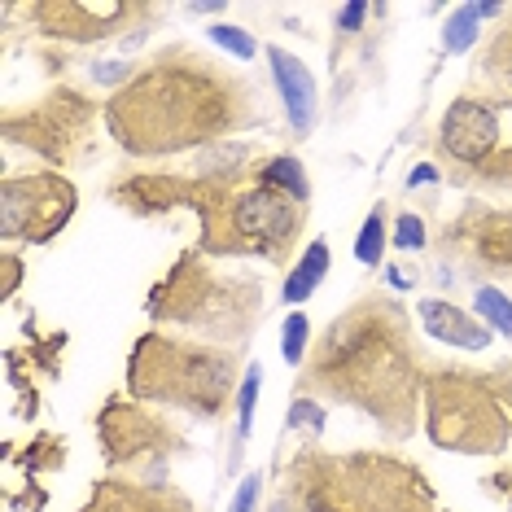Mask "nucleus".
Wrapping results in <instances>:
<instances>
[{"instance_id":"nucleus-20","label":"nucleus","mask_w":512,"mask_h":512,"mask_svg":"<svg viewBox=\"0 0 512 512\" xmlns=\"http://www.w3.org/2000/svg\"><path fill=\"white\" fill-rule=\"evenodd\" d=\"M386 246H390V206L377 202L364 219V228H359V241H355V259L364 267H381L386 259Z\"/></svg>"},{"instance_id":"nucleus-2","label":"nucleus","mask_w":512,"mask_h":512,"mask_svg":"<svg viewBox=\"0 0 512 512\" xmlns=\"http://www.w3.org/2000/svg\"><path fill=\"white\" fill-rule=\"evenodd\" d=\"M434 359L425 355L416 320L390 289H364L324 324L298 368V394L351 407L386 442L425 429L421 399Z\"/></svg>"},{"instance_id":"nucleus-23","label":"nucleus","mask_w":512,"mask_h":512,"mask_svg":"<svg viewBox=\"0 0 512 512\" xmlns=\"http://www.w3.org/2000/svg\"><path fill=\"white\" fill-rule=\"evenodd\" d=\"M259 381H263V368H259V364H246V377H241V394H237V438H232V447H237V451L250 442L254 407H259Z\"/></svg>"},{"instance_id":"nucleus-12","label":"nucleus","mask_w":512,"mask_h":512,"mask_svg":"<svg viewBox=\"0 0 512 512\" xmlns=\"http://www.w3.org/2000/svg\"><path fill=\"white\" fill-rule=\"evenodd\" d=\"M36 36L53 44H101L123 36L136 49L158 22V5L149 0H36L27 5Z\"/></svg>"},{"instance_id":"nucleus-6","label":"nucleus","mask_w":512,"mask_h":512,"mask_svg":"<svg viewBox=\"0 0 512 512\" xmlns=\"http://www.w3.org/2000/svg\"><path fill=\"white\" fill-rule=\"evenodd\" d=\"M259 167V162H254ZM311 202L276 189L259 176L224 184L197 215V250L206 259H267L285 267L302 246Z\"/></svg>"},{"instance_id":"nucleus-29","label":"nucleus","mask_w":512,"mask_h":512,"mask_svg":"<svg viewBox=\"0 0 512 512\" xmlns=\"http://www.w3.org/2000/svg\"><path fill=\"white\" fill-rule=\"evenodd\" d=\"M259 495H263V473H246V477H241V491H237V499H232L228 512H254V508H259Z\"/></svg>"},{"instance_id":"nucleus-14","label":"nucleus","mask_w":512,"mask_h":512,"mask_svg":"<svg viewBox=\"0 0 512 512\" xmlns=\"http://www.w3.org/2000/svg\"><path fill=\"white\" fill-rule=\"evenodd\" d=\"M224 184H241V180H215V176H197V171H132L127 167L106 184V197L136 219H154L171 211L202 215L206 202Z\"/></svg>"},{"instance_id":"nucleus-25","label":"nucleus","mask_w":512,"mask_h":512,"mask_svg":"<svg viewBox=\"0 0 512 512\" xmlns=\"http://www.w3.org/2000/svg\"><path fill=\"white\" fill-rule=\"evenodd\" d=\"M477 22H482V5L451 9L447 27H442V49H447V53H464L477 40Z\"/></svg>"},{"instance_id":"nucleus-34","label":"nucleus","mask_w":512,"mask_h":512,"mask_svg":"<svg viewBox=\"0 0 512 512\" xmlns=\"http://www.w3.org/2000/svg\"><path fill=\"white\" fill-rule=\"evenodd\" d=\"M425 180H442V171H434V167H416L412 176H407V184H412V189H416V184H425Z\"/></svg>"},{"instance_id":"nucleus-7","label":"nucleus","mask_w":512,"mask_h":512,"mask_svg":"<svg viewBox=\"0 0 512 512\" xmlns=\"http://www.w3.org/2000/svg\"><path fill=\"white\" fill-rule=\"evenodd\" d=\"M434 154L442 162V180L456 189H512V101L464 88L438 114Z\"/></svg>"},{"instance_id":"nucleus-19","label":"nucleus","mask_w":512,"mask_h":512,"mask_svg":"<svg viewBox=\"0 0 512 512\" xmlns=\"http://www.w3.org/2000/svg\"><path fill=\"white\" fill-rule=\"evenodd\" d=\"M329 241L316 237L307 250H302V259L294 263V272L285 276V285H281V298L289 302V307H298V302H307L316 289L324 285V276H329Z\"/></svg>"},{"instance_id":"nucleus-15","label":"nucleus","mask_w":512,"mask_h":512,"mask_svg":"<svg viewBox=\"0 0 512 512\" xmlns=\"http://www.w3.org/2000/svg\"><path fill=\"white\" fill-rule=\"evenodd\" d=\"M75 512H197V504L176 482H141V477L106 473L92 482L88 499Z\"/></svg>"},{"instance_id":"nucleus-21","label":"nucleus","mask_w":512,"mask_h":512,"mask_svg":"<svg viewBox=\"0 0 512 512\" xmlns=\"http://www.w3.org/2000/svg\"><path fill=\"white\" fill-rule=\"evenodd\" d=\"M254 176L276 184V189L302 197V202H311V180L307 171H302V162L294 154H276V158H259V167H254Z\"/></svg>"},{"instance_id":"nucleus-5","label":"nucleus","mask_w":512,"mask_h":512,"mask_svg":"<svg viewBox=\"0 0 512 512\" xmlns=\"http://www.w3.org/2000/svg\"><path fill=\"white\" fill-rule=\"evenodd\" d=\"M267 311V289L254 272L215 267L202 250H184L145 294V316L162 329H184L202 342L246 351Z\"/></svg>"},{"instance_id":"nucleus-13","label":"nucleus","mask_w":512,"mask_h":512,"mask_svg":"<svg viewBox=\"0 0 512 512\" xmlns=\"http://www.w3.org/2000/svg\"><path fill=\"white\" fill-rule=\"evenodd\" d=\"M434 246L438 259L447 267H460L469 281H504V276H512V206H460L442 224Z\"/></svg>"},{"instance_id":"nucleus-22","label":"nucleus","mask_w":512,"mask_h":512,"mask_svg":"<svg viewBox=\"0 0 512 512\" xmlns=\"http://www.w3.org/2000/svg\"><path fill=\"white\" fill-rule=\"evenodd\" d=\"M473 311H477V320H482L486 329L504 333L508 342H512V298L504 294V289L477 285V289H473Z\"/></svg>"},{"instance_id":"nucleus-30","label":"nucleus","mask_w":512,"mask_h":512,"mask_svg":"<svg viewBox=\"0 0 512 512\" xmlns=\"http://www.w3.org/2000/svg\"><path fill=\"white\" fill-rule=\"evenodd\" d=\"M18 281H22V259L14 250H5L0 254V298H14V289H18Z\"/></svg>"},{"instance_id":"nucleus-26","label":"nucleus","mask_w":512,"mask_h":512,"mask_svg":"<svg viewBox=\"0 0 512 512\" xmlns=\"http://www.w3.org/2000/svg\"><path fill=\"white\" fill-rule=\"evenodd\" d=\"M206 36H211L219 49H228L237 62H250L254 53H259V44H254L250 31H241V27H232V22H215V27H206Z\"/></svg>"},{"instance_id":"nucleus-35","label":"nucleus","mask_w":512,"mask_h":512,"mask_svg":"<svg viewBox=\"0 0 512 512\" xmlns=\"http://www.w3.org/2000/svg\"><path fill=\"white\" fill-rule=\"evenodd\" d=\"M386 276H390V285H394V289H407V285H412V276H407L403 267H394V263L386 267Z\"/></svg>"},{"instance_id":"nucleus-16","label":"nucleus","mask_w":512,"mask_h":512,"mask_svg":"<svg viewBox=\"0 0 512 512\" xmlns=\"http://www.w3.org/2000/svg\"><path fill=\"white\" fill-rule=\"evenodd\" d=\"M263 57H267V71H272V84H276V97H281L289 127H294L298 136H311V127L320 119V92H316L311 66L289 49H281V44H267Z\"/></svg>"},{"instance_id":"nucleus-31","label":"nucleus","mask_w":512,"mask_h":512,"mask_svg":"<svg viewBox=\"0 0 512 512\" xmlns=\"http://www.w3.org/2000/svg\"><path fill=\"white\" fill-rule=\"evenodd\" d=\"M368 14H372V5H364V0H351V5L337 9V31H342V36H346V31H359Z\"/></svg>"},{"instance_id":"nucleus-10","label":"nucleus","mask_w":512,"mask_h":512,"mask_svg":"<svg viewBox=\"0 0 512 512\" xmlns=\"http://www.w3.org/2000/svg\"><path fill=\"white\" fill-rule=\"evenodd\" d=\"M97 447L110 473L141 482H167L171 460L193 456V438L167 412H154L132 394H110L97 407Z\"/></svg>"},{"instance_id":"nucleus-4","label":"nucleus","mask_w":512,"mask_h":512,"mask_svg":"<svg viewBox=\"0 0 512 512\" xmlns=\"http://www.w3.org/2000/svg\"><path fill=\"white\" fill-rule=\"evenodd\" d=\"M241 377H246L241 355L228 346L180 337L171 329H149L127 351L123 386L149 407H171L193 421L219 425L237 412Z\"/></svg>"},{"instance_id":"nucleus-17","label":"nucleus","mask_w":512,"mask_h":512,"mask_svg":"<svg viewBox=\"0 0 512 512\" xmlns=\"http://www.w3.org/2000/svg\"><path fill=\"white\" fill-rule=\"evenodd\" d=\"M416 320L425 324V333L442 346H456V351H486L495 346V329H486L473 311L456 307L451 298H421L416 302Z\"/></svg>"},{"instance_id":"nucleus-9","label":"nucleus","mask_w":512,"mask_h":512,"mask_svg":"<svg viewBox=\"0 0 512 512\" xmlns=\"http://www.w3.org/2000/svg\"><path fill=\"white\" fill-rule=\"evenodd\" d=\"M97 123H106V106L101 101H92L75 84H53L36 101L5 106L0 136H5V145L44 158L49 171H71L97 145Z\"/></svg>"},{"instance_id":"nucleus-33","label":"nucleus","mask_w":512,"mask_h":512,"mask_svg":"<svg viewBox=\"0 0 512 512\" xmlns=\"http://www.w3.org/2000/svg\"><path fill=\"white\" fill-rule=\"evenodd\" d=\"M482 491H491L495 499H504L508 512H512V464H508V469H499V473H491V477H482Z\"/></svg>"},{"instance_id":"nucleus-28","label":"nucleus","mask_w":512,"mask_h":512,"mask_svg":"<svg viewBox=\"0 0 512 512\" xmlns=\"http://www.w3.org/2000/svg\"><path fill=\"white\" fill-rule=\"evenodd\" d=\"M289 429H307L311 438L324 429V407L320 399H307V394H298L294 407H289Z\"/></svg>"},{"instance_id":"nucleus-11","label":"nucleus","mask_w":512,"mask_h":512,"mask_svg":"<svg viewBox=\"0 0 512 512\" xmlns=\"http://www.w3.org/2000/svg\"><path fill=\"white\" fill-rule=\"evenodd\" d=\"M79 215V189L66 171H5L0 180V241L49 246Z\"/></svg>"},{"instance_id":"nucleus-8","label":"nucleus","mask_w":512,"mask_h":512,"mask_svg":"<svg viewBox=\"0 0 512 512\" xmlns=\"http://www.w3.org/2000/svg\"><path fill=\"white\" fill-rule=\"evenodd\" d=\"M425 438L456 456H504L512 447V416L486 368L429 364L425 377Z\"/></svg>"},{"instance_id":"nucleus-24","label":"nucleus","mask_w":512,"mask_h":512,"mask_svg":"<svg viewBox=\"0 0 512 512\" xmlns=\"http://www.w3.org/2000/svg\"><path fill=\"white\" fill-rule=\"evenodd\" d=\"M311 342H316V337H311V320L302 316V311H289L285 324H281V355H285V364H294V368L307 364Z\"/></svg>"},{"instance_id":"nucleus-1","label":"nucleus","mask_w":512,"mask_h":512,"mask_svg":"<svg viewBox=\"0 0 512 512\" xmlns=\"http://www.w3.org/2000/svg\"><path fill=\"white\" fill-rule=\"evenodd\" d=\"M267 119L259 84L197 44H162L106 101L110 141L136 162L241 141Z\"/></svg>"},{"instance_id":"nucleus-3","label":"nucleus","mask_w":512,"mask_h":512,"mask_svg":"<svg viewBox=\"0 0 512 512\" xmlns=\"http://www.w3.org/2000/svg\"><path fill=\"white\" fill-rule=\"evenodd\" d=\"M267 512H442L429 473L394 451H324L316 442L281 464Z\"/></svg>"},{"instance_id":"nucleus-32","label":"nucleus","mask_w":512,"mask_h":512,"mask_svg":"<svg viewBox=\"0 0 512 512\" xmlns=\"http://www.w3.org/2000/svg\"><path fill=\"white\" fill-rule=\"evenodd\" d=\"M486 372H491V386H495V394L504 399L508 416H512V359H499V364L486 368Z\"/></svg>"},{"instance_id":"nucleus-18","label":"nucleus","mask_w":512,"mask_h":512,"mask_svg":"<svg viewBox=\"0 0 512 512\" xmlns=\"http://www.w3.org/2000/svg\"><path fill=\"white\" fill-rule=\"evenodd\" d=\"M469 88L512 101V9H504V18L486 31L482 49H477V57H473Z\"/></svg>"},{"instance_id":"nucleus-27","label":"nucleus","mask_w":512,"mask_h":512,"mask_svg":"<svg viewBox=\"0 0 512 512\" xmlns=\"http://www.w3.org/2000/svg\"><path fill=\"white\" fill-rule=\"evenodd\" d=\"M390 241H394L399 250H425V246H429V228H425V219H421V215H412V211H403L399 219H394Z\"/></svg>"}]
</instances>
